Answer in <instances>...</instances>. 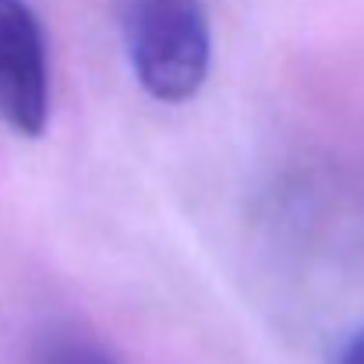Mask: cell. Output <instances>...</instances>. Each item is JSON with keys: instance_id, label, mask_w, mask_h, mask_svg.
<instances>
[{"instance_id": "1", "label": "cell", "mask_w": 364, "mask_h": 364, "mask_svg": "<svg viewBox=\"0 0 364 364\" xmlns=\"http://www.w3.org/2000/svg\"><path fill=\"white\" fill-rule=\"evenodd\" d=\"M134 78L159 103H188L209 75L213 36L202 0H124Z\"/></svg>"}, {"instance_id": "2", "label": "cell", "mask_w": 364, "mask_h": 364, "mask_svg": "<svg viewBox=\"0 0 364 364\" xmlns=\"http://www.w3.org/2000/svg\"><path fill=\"white\" fill-rule=\"evenodd\" d=\"M0 121L25 138L50 121L46 36L25 0H0Z\"/></svg>"}, {"instance_id": "3", "label": "cell", "mask_w": 364, "mask_h": 364, "mask_svg": "<svg viewBox=\"0 0 364 364\" xmlns=\"http://www.w3.org/2000/svg\"><path fill=\"white\" fill-rule=\"evenodd\" d=\"M36 364H121L114 354H107L96 340L82 333H53L39 347Z\"/></svg>"}, {"instance_id": "4", "label": "cell", "mask_w": 364, "mask_h": 364, "mask_svg": "<svg viewBox=\"0 0 364 364\" xmlns=\"http://www.w3.org/2000/svg\"><path fill=\"white\" fill-rule=\"evenodd\" d=\"M336 364H364V329H358L336 354Z\"/></svg>"}]
</instances>
